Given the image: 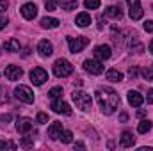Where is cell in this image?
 <instances>
[{
    "mask_svg": "<svg viewBox=\"0 0 153 151\" xmlns=\"http://www.w3.org/2000/svg\"><path fill=\"white\" fill-rule=\"evenodd\" d=\"M150 53L153 55V39H152V43H150Z\"/></svg>",
    "mask_w": 153,
    "mask_h": 151,
    "instance_id": "42",
    "label": "cell"
},
{
    "mask_svg": "<svg viewBox=\"0 0 153 151\" xmlns=\"http://www.w3.org/2000/svg\"><path fill=\"white\" fill-rule=\"evenodd\" d=\"M119 144H121L123 148H130V146H134V144H135V137H134L130 132H125V133L121 135V141H119Z\"/></svg>",
    "mask_w": 153,
    "mask_h": 151,
    "instance_id": "18",
    "label": "cell"
},
{
    "mask_svg": "<svg viewBox=\"0 0 153 151\" xmlns=\"http://www.w3.org/2000/svg\"><path fill=\"white\" fill-rule=\"evenodd\" d=\"M126 4H128V7H130V11H128L130 18H132L134 21L141 20L143 14H144V11H143V7H141V2H139V0H126Z\"/></svg>",
    "mask_w": 153,
    "mask_h": 151,
    "instance_id": "7",
    "label": "cell"
},
{
    "mask_svg": "<svg viewBox=\"0 0 153 151\" xmlns=\"http://www.w3.org/2000/svg\"><path fill=\"white\" fill-rule=\"evenodd\" d=\"M4 75H5L7 80L14 82V80H20V76L23 75V70H22L20 66H7L5 71H4Z\"/></svg>",
    "mask_w": 153,
    "mask_h": 151,
    "instance_id": "11",
    "label": "cell"
},
{
    "mask_svg": "<svg viewBox=\"0 0 153 151\" xmlns=\"http://www.w3.org/2000/svg\"><path fill=\"white\" fill-rule=\"evenodd\" d=\"M20 146L25 148V150H30V148H34V141H32L30 137H23V139L20 141Z\"/></svg>",
    "mask_w": 153,
    "mask_h": 151,
    "instance_id": "27",
    "label": "cell"
},
{
    "mask_svg": "<svg viewBox=\"0 0 153 151\" xmlns=\"http://www.w3.org/2000/svg\"><path fill=\"white\" fill-rule=\"evenodd\" d=\"M143 76H144L146 80L153 82V71H152V70H148V68H146V70H143Z\"/></svg>",
    "mask_w": 153,
    "mask_h": 151,
    "instance_id": "33",
    "label": "cell"
},
{
    "mask_svg": "<svg viewBox=\"0 0 153 151\" xmlns=\"http://www.w3.org/2000/svg\"><path fill=\"white\" fill-rule=\"evenodd\" d=\"M59 23H61V21H59L57 18H48V16H46V18L41 20V27H43V29H57Z\"/></svg>",
    "mask_w": 153,
    "mask_h": 151,
    "instance_id": "19",
    "label": "cell"
},
{
    "mask_svg": "<svg viewBox=\"0 0 153 151\" xmlns=\"http://www.w3.org/2000/svg\"><path fill=\"white\" fill-rule=\"evenodd\" d=\"M137 75H139V70H137L135 66H134V68H130V71H128V76H130V78H135Z\"/></svg>",
    "mask_w": 153,
    "mask_h": 151,
    "instance_id": "36",
    "label": "cell"
},
{
    "mask_svg": "<svg viewBox=\"0 0 153 151\" xmlns=\"http://www.w3.org/2000/svg\"><path fill=\"white\" fill-rule=\"evenodd\" d=\"M4 48H5L7 52H18V50H20V41L14 39V38L7 39V41L4 43Z\"/></svg>",
    "mask_w": 153,
    "mask_h": 151,
    "instance_id": "21",
    "label": "cell"
},
{
    "mask_svg": "<svg viewBox=\"0 0 153 151\" xmlns=\"http://www.w3.org/2000/svg\"><path fill=\"white\" fill-rule=\"evenodd\" d=\"M45 7H46V11H55L57 9V0H45Z\"/></svg>",
    "mask_w": 153,
    "mask_h": 151,
    "instance_id": "30",
    "label": "cell"
},
{
    "mask_svg": "<svg viewBox=\"0 0 153 151\" xmlns=\"http://www.w3.org/2000/svg\"><path fill=\"white\" fill-rule=\"evenodd\" d=\"M84 5L87 9H98L100 7V0H84Z\"/></svg>",
    "mask_w": 153,
    "mask_h": 151,
    "instance_id": "29",
    "label": "cell"
},
{
    "mask_svg": "<svg viewBox=\"0 0 153 151\" xmlns=\"http://www.w3.org/2000/svg\"><path fill=\"white\" fill-rule=\"evenodd\" d=\"M61 5H62V9H66V11H73V9H76V0H62L61 2Z\"/></svg>",
    "mask_w": 153,
    "mask_h": 151,
    "instance_id": "24",
    "label": "cell"
},
{
    "mask_svg": "<svg viewBox=\"0 0 153 151\" xmlns=\"http://www.w3.org/2000/svg\"><path fill=\"white\" fill-rule=\"evenodd\" d=\"M7 101H9V93L5 87H0V105H4Z\"/></svg>",
    "mask_w": 153,
    "mask_h": 151,
    "instance_id": "28",
    "label": "cell"
},
{
    "mask_svg": "<svg viewBox=\"0 0 153 151\" xmlns=\"http://www.w3.org/2000/svg\"><path fill=\"white\" fill-rule=\"evenodd\" d=\"M111 55H112V50L109 44H100L94 48V57L98 61H107V59H111Z\"/></svg>",
    "mask_w": 153,
    "mask_h": 151,
    "instance_id": "10",
    "label": "cell"
},
{
    "mask_svg": "<svg viewBox=\"0 0 153 151\" xmlns=\"http://www.w3.org/2000/svg\"><path fill=\"white\" fill-rule=\"evenodd\" d=\"M143 101H144V98H143V94H139L137 91H130V93H128V103H130V105L141 107Z\"/></svg>",
    "mask_w": 153,
    "mask_h": 151,
    "instance_id": "16",
    "label": "cell"
},
{
    "mask_svg": "<svg viewBox=\"0 0 153 151\" xmlns=\"http://www.w3.org/2000/svg\"><path fill=\"white\" fill-rule=\"evenodd\" d=\"M59 139H61L64 144H70V142L73 141V133H71L70 130H66V132H62V133H61V137H59Z\"/></svg>",
    "mask_w": 153,
    "mask_h": 151,
    "instance_id": "26",
    "label": "cell"
},
{
    "mask_svg": "<svg viewBox=\"0 0 153 151\" xmlns=\"http://www.w3.org/2000/svg\"><path fill=\"white\" fill-rule=\"evenodd\" d=\"M20 11H22V16H23L25 20H34V18L38 16V7H36V4H30V2L25 4Z\"/></svg>",
    "mask_w": 153,
    "mask_h": 151,
    "instance_id": "12",
    "label": "cell"
},
{
    "mask_svg": "<svg viewBox=\"0 0 153 151\" xmlns=\"http://www.w3.org/2000/svg\"><path fill=\"white\" fill-rule=\"evenodd\" d=\"M144 30H146V32H153V20H148V21L144 23Z\"/></svg>",
    "mask_w": 153,
    "mask_h": 151,
    "instance_id": "35",
    "label": "cell"
},
{
    "mask_svg": "<svg viewBox=\"0 0 153 151\" xmlns=\"http://www.w3.org/2000/svg\"><path fill=\"white\" fill-rule=\"evenodd\" d=\"M119 121H121V123H126V121H128V114L121 112L119 114Z\"/></svg>",
    "mask_w": 153,
    "mask_h": 151,
    "instance_id": "38",
    "label": "cell"
},
{
    "mask_svg": "<svg viewBox=\"0 0 153 151\" xmlns=\"http://www.w3.org/2000/svg\"><path fill=\"white\" fill-rule=\"evenodd\" d=\"M152 130V123L148 121V119H143L141 123H139V126H137V132L139 133H148Z\"/></svg>",
    "mask_w": 153,
    "mask_h": 151,
    "instance_id": "23",
    "label": "cell"
},
{
    "mask_svg": "<svg viewBox=\"0 0 153 151\" xmlns=\"http://www.w3.org/2000/svg\"><path fill=\"white\" fill-rule=\"evenodd\" d=\"M61 94H62V87H53V89L48 91V98H52V100L61 98Z\"/></svg>",
    "mask_w": 153,
    "mask_h": 151,
    "instance_id": "25",
    "label": "cell"
},
{
    "mask_svg": "<svg viewBox=\"0 0 153 151\" xmlns=\"http://www.w3.org/2000/svg\"><path fill=\"white\" fill-rule=\"evenodd\" d=\"M46 80H48V73H46L43 68H34V70L30 71V82H32L34 85H43Z\"/></svg>",
    "mask_w": 153,
    "mask_h": 151,
    "instance_id": "8",
    "label": "cell"
},
{
    "mask_svg": "<svg viewBox=\"0 0 153 151\" xmlns=\"http://www.w3.org/2000/svg\"><path fill=\"white\" fill-rule=\"evenodd\" d=\"M68 44H70V52H71V53H80V52L89 44V39L85 38V36L68 38Z\"/></svg>",
    "mask_w": 153,
    "mask_h": 151,
    "instance_id": "4",
    "label": "cell"
},
{
    "mask_svg": "<svg viewBox=\"0 0 153 151\" xmlns=\"http://www.w3.org/2000/svg\"><path fill=\"white\" fill-rule=\"evenodd\" d=\"M7 5H9L7 0H0V13H4V11L7 9Z\"/></svg>",
    "mask_w": 153,
    "mask_h": 151,
    "instance_id": "37",
    "label": "cell"
},
{
    "mask_svg": "<svg viewBox=\"0 0 153 151\" xmlns=\"http://www.w3.org/2000/svg\"><path fill=\"white\" fill-rule=\"evenodd\" d=\"M73 73V64L66 59H59L55 61L53 64V75L59 76V78H64V76H70Z\"/></svg>",
    "mask_w": 153,
    "mask_h": 151,
    "instance_id": "3",
    "label": "cell"
},
{
    "mask_svg": "<svg viewBox=\"0 0 153 151\" xmlns=\"http://www.w3.org/2000/svg\"><path fill=\"white\" fill-rule=\"evenodd\" d=\"M0 150H16V144L7 142V141H0Z\"/></svg>",
    "mask_w": 153,
    "mask_h": 151,
    "instance_id": "31",
    "label": "cell"
},
{
    "mask_svg": "<svg viewBox=\"0 0 153 151\" xmlns=\"http://www.w3.org/2000/svg\"><path fill=\"white\" fill-rule=\"evenodd\" d=\"M61 133H62V123L55 121V123H52V124L48 126V137H50V139H59Z\"/></svg>",
    "mask_w": 153,
    "mask_h": 151,
    "instance_id": "15",
    "label": "cell"
},
{
    "mask_svg": "<svg viewBox=\"0 0 153 151\" xmlns=\"http://www.w3.org/2000/svg\"><path fill=\"white\" fill-rule=\"evenodd\" d=\"M84 70L87 73H91V75H102L105 71V66L102 64V61H91V59H87V61H84Z\"/></svg>",
    "mask_w": 153,
    "mask_h": 151,
    "instance_id": "6",
    "label": "cell"
},
{
    "mask_svg": "<svg viewBox=\"0 0 153 151\" xmlns=\"http://www.w3.org/2000/svg\"><path fill=\"white\" fill-rule=\"evenodd\" d=\"M75 23L78 27H87V25L91 23V16H89L87 13H80V14H76Z\"/></svg>",
    "mask_w": 153,
    "mask_h": 151,
    "instance_id": "20",
    "label": "cell"
},
{
    "mask_svg": "<svg viewBox=\"0 0 153 151\" xmlns=\"http://www.w3.org/2000/svg\"><path fill=\"white\" fill-rule=\"evenodd\" d=\"M52 110L55 114H64V115H71V107L66 103V101H62V100H53L52 101Z\"/></svg>",
    "mask_w": 153,
    "mask_h": 151,
    "instance_id": "9",
    "label": "cell"
},
{
    "mask_svg": "<svg viewBox=\"0 0 153 151\" xmlns=\"http://www.w3.org/2000/svg\"><path fill=\"white\" fill-rule=\"evenodd\" d=\"M146 100H148V103H153V89L148 91V96H146Z\"/></svg>",
    "mask_w": 153,
    "mask_h": 151,
    "instance_id": "40",
    "label": "cell"
},
{
    "mask_svg": "<svg viewBox=\"0 0 153 151\" xmlns=\"http://www.w3.org/2000/svg\"><path fill=\"white\" fill-rule=\"evenodd\" d=\"M105 16L114 18V20H119V18L123 16V11H121L119 5H109V7L105 9Z\"/></svg>",
    "mask_w": 153,
    "mask_h": 151,
    "instance_id": "17",
    "label": "cell"
},
{
    "mask_svg": "<svg viewBox=\"0 0 153 151\" xmlns=\"http://www.w3.org/2000/svg\"><path fill=\"white\" fill-rule=\"evenodd\" d=\"M0 121H2V123H7V121H11V114H4V115L0 117Z\"/></svg>",
    "mask_w": 153,
    "mask_h": 151,
    "instance_id": "39",
    "label": "cell"
},
{
    "mask_svg": "<svg viewBox=\"0 0 153 151\" xmlns=\"http://www.w3.org/2000/svg\"><path fill=\"white\" fill-rule=\"evenodd\" d=\"M5 25H7V16H5L4 13H0V30H2Z\"/></svg>",
    "mask_w": 153,
    "mask_h": 151,
    "instance_id": "34",
    "label": "cell"
},
{
    "mask_svg": "<svg viewBox=\"0 0 153 151\" xmlns=\"http://www.w3.org/2000/svg\"><path fill=\"white\" fill-rule=\"evenodd\" d=\"M14 94H16V98H18L20 101H23V103H32V101H34V93H32L30 87H27V85H18V87L14 89Z\"/></svg>",
    "mask_w": 153,
    "mask_h": 151,
    "instance_id": "5",
    "label": "cell"
},
{
    "mask_svg": "<svg viewBox=\"0 0 153 151\" xmlns=\"http://www.w3.org/2000/svg\"><path fill=\"white\" fill-rule=\"evenodd\" d=\"M96 100H98L102 110L107 115H111L119 105V94L111 87H98L96 89Z\"/></svg>",
    "mask_w": 153,
    "mask_h": 151,
    "instance_id": "1",
    "label": "cell"
},
{
    "mask_svg": "<svg viewBox=\"0 0 153 151\" xmlns=\"http://www.w3.org/2000/svg\"><path fill=\"white\" fill-rule=\"evenodd\" d=\"M144 114H146V110H139V112H137V115H139V117H143Z\"/></svg>",
    "mask_w": 153,
    "mask_h": 151,
    "instance_id": "41",
    "label": "cell"
},
{
    "mask_svg": "<svg viewBox=\"0 0 153 151\" xmlns=\"http://www.w3.org/2000/svg\"><path fill=\"white\" fill-rule=\"evenodd\" d=\"M16 130H18L20 133L30 132V130H32V121H30L29 117H20V119L16 121Z\"/></svg>",
    "mask_w": 153,
    "mask_h": 151,
    "instance_id": "13",
    "label": "cell"
},
{
    "mask_svg": "<svg viewBox=\"0 0 153 151\" xmlns=\"http://www.w3.org/2000/svg\"><path fill=\"white\" fill-rule=\"evenodd\" d=\"M36 123H39V124H45V123H48V115L43 112L38 114V117H36Z\"/></svg>",
    "mask_w": 153,
    "mask_h": 151,
    "instance_id": "32",
    "label": "cell"
},
{
    "mask_svg": "<svg viewBox=\"0 0 153 151\" xmlns=\"http://www.w3.org/2000/svg\"><path fill=\"white\" fill-rule=\"evenodd\" d=\"M105 78H107L109 82H121V80H123V73L117 71V70H109V71L105 73Z\"/></svg>",
    "mask_w": 153,
    "mask_h": 151,
    "instance_id": "22",
    "label": "cell"
},
{
    "mask_svg": "<svg viewBox=\"0 0 153 151\" xmlns=\"http://www.w3.org/2000/svg\"><path fill=\"white\" fill-rule=\"evenodd\" d=\"M71 98H73V101H75L76 109H80V110H84V112L91 110L93 100H91V96H89L87 93H84V91H75V93L71 94Z\"/></svg>",
    "mask_w": 153,
    "mask_h": 151,
    "instance_id": "2",
    "label": "cell"
},
{
    "mask_svg": "<svg viewBox=\"0 0 153 151\" xmlns=\"http://www.w3.org/2000/svg\"><path fill=\"white\" fill-rule=\"evenodd\" d=\"M38 52H39V55H43V57H50L53 53V46H52V43L43 39V41H39V44H38Z\"/></svg>",
    "mask_w": 153,
    "mask_h": 151,
    "instance_id": "14",
    "label": "cell"
}]
</instances>
